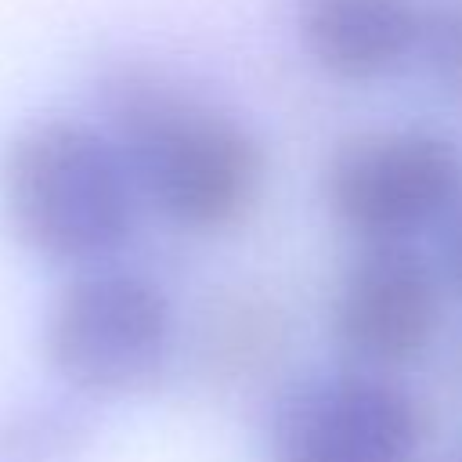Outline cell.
Instances as JSON below:
<instances>
[{
	"label": "cell",
	"instance_id": "obj_10",
	"mask_svg": "<svg viewBox=\"0 0 462 462\" xmlns=\"http://www.w3.org/2000/svg\"><path fill=\"white\" fill-rule=\"evenodd\" d=\"M440 249H437V274L444 285H451L455 292H462V191L455 195V202L448 206V213L440 217Z\"/></svg>",
	"mask_w": 462,
	"mask_h": 462
},
{
	"label": "cell",
	"instance_id": "obj_4",
	"mask_svg": "<svg viewBox=\"0 0 462 462\" xmlns=\"http://www.w3.org/2000/svg\"><path fill=\"white\" fill-rule=\"evenodd\" d=\"M462 191V152L419 126L365 130L328 155L325 202L361 245L411 242L440 224Z\"/></svg>",
	"mask_w": 462,
	"mask_h": 462
},
{
	"label": "cell",
	"instance_id": "obj_2",
	"mask_svg": "<svg viewBox=\"0 0 462 462\" xmlns=\"http://www.w3.org/2000/svg\"><path fill=\"white\" fill-rule=\"evenodd\" d=\"M4 206L32 253L54 263H97L130 238L137 188L105 130L47 119L11 141Z\"/></svg>",
	"mask_w": 462,
	"mask_h": 462
},
{
	"label": "cell",
	"instance_id": "obj_7",
	"mask_svg": "<svg viewBox=\"0 0 462 462\" xmlns=\"http://www.w3.org/2000/svg\"><path fill=\"white\" fill-rule=\"evenodd\" d=\"M292 25L314 69L343 83H372L419 54L422 0H296Z\"/></svg>",
	"mask_w": 462,
	"mask_h": 462
},
{
	"label": "cell",
	"instance_id": "obj_3",
	"mask_svg": "<svg viewBox=\"0 0 462 462\" xmlns=\"http://www.w3.org/2000/svg\"><path fill=\"white\" fill-rule=\"evenodd\" d=\"M47 361L87 401H116L159 383L173 350L166 289L123 267H94L65 285L47 318Z\"/></svg>",
	"mask_w": 462,
	"mask_h": 462
},
{
	"label": "cell",
	"instance_id": "obj_8",
	"mask_svg": "<svg viewBox=\"0 0 462 462\" xmlns=\"http://www.w3.org/2000/svg\"><path fill=\"white\" fill-rule=\"evenodd\" d=\"M90 444V415L72 401H36L0 422V462H72Z\"/></svg>",
	"mask_w": 462,
	"mask_h": 462
},
{
	"label": "cell",
	"instance_id": "obj_1",
	"mask_svg": "<svg viewBox=\"0 0 462 462\" xmlns=\"http://www.w3.org/2000/svg\"><path fill=\"white\" fill-rule=\"evenodd\" d=\"M105 112L137 195L170 224L220 235L256 213L267 152L238 116L152 69L116 72L105 87Z\"/></svg>",
	"mask_w": 462,
	"mask_h": 462
},
{
	"label": "cell",
	"instance_id": "obj_5",
	"mask_svg": "<svg viewBox=\"0 0 462 462\" xmlns=\"http://www.w3.org/2000/svg\"><path fill=\"white\" fill-rule=\"evenodd\" d=\"M422 411L375 372H339L292 386L267 426L263 462H415Z\"/></svg>",
	"mask_w": 462,
	"mask_h": 462
},
{
	"label": "cell",
	"instance_id": "obj_6",
	"mask_svg": "<svg viewBox=\"0 0 462 462\" xmlns=\"http://www.w3.org/2000/svg\"><path fill=\"white\" fill-rule=\"evenodd\" d=\"M444 282L411 242L361 245L332 296V339L357 372L419 361L440 328Z\"/></svg>",
	"mask_w": 462,
	"mask_h": 462
},
{
	"label": "cell",
	"instance_id": "obj_9",
	"mask_svg": "<svg viewBox=\"0 0 462 462\" xmlns=\"http://www.w3.org/2000/svg\"><path fill=\"white\" fill-rule=\"evenodd\" d=\"M444 94L462 101V0H422L419 54Z\"/></svg>",
	"mask_w": 462,
	"mask_h": 462
}]
</instances>
